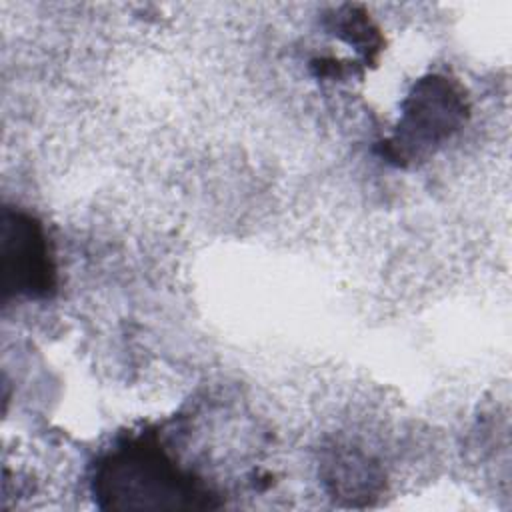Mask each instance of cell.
Returning <instances> with one entry per match:
<instances>
[{
	"label": "cell",
	"mask_w": 512,
	"mask_h": 512,
	"mask_svg": "<svg viewBox=\"0 0 512 512\" xmlns=\"http://www.w3.org/2000/svg\"><path fill=\"white\" fill-rule=\"evenodd\" d=\"M102 508L202 510L218 506L208 488L182 470L154 434L132 436L114 446L92 480Z\"/></svg>",
	"instance_id": "6da1fadb"
},
{
	"label": "cell",
	"mask_w": 512,
	"mask_h": 512,
	"mask_svg": "<svg viewBox=\"0 0 512 512\" xmlns=\"http://www.w3.org/2000/svg\"><path fill=\"white\" fill-rule=\"evenodd\" d=\"M4 292L44 296L54 288L56 270L42 224L26 212H4L0 234Z\"/></svg>",
	"instance_id": "7a4b0ae2"
}]
</instances>
